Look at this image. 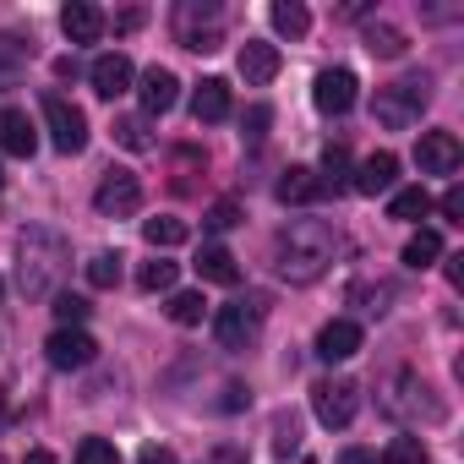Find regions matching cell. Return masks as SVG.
Returning <instances> with one entry per match:
<instances>
[{
	"mask_svg": "<svg viewBox=\"0 0 464 464\" xmlns=\"http://www.w3.org/2000/svg\"><path fill=\"white\" fill-rule=\"evenodd\" d=\"M339 252V236H334V224L323 218H295L285 236H279V279L285 285H317L328 274Z\"/></svg>",
	"mask_w": 464,
	"mask_h": 464,
	"instance_id": "obj_1",
	"label": "cell"
},
{
	"mask_svg": "<svg viewBox=\"0 0 464 464\" xmlns=\"http://www.w3.org/2000/svg\"><path fill=\"white\" fill-rule=\"evenodd\" d=\"M17 279H23V295L44 301L55 295L61 274H66V241H61V229H44V224H28L23 229V241H17Z\"/></svg>",
	"mask_w": 464,
	"mask_h": 464,
	"instance_id": "obj_2",
	"label": "cell"
},
{
	"mask_svg": "<svg viewBox=\"0 0 464 464\" xmlns=\"http://www.w3.org/2000/svg\"><path fill=\"white\" fill-rule=\"evenodd\" d=\"M431 104V77L426 72H410V77H399L393 88H377V104H372V115L382 121V126H410V121H420V110Z\"/></svg>",
	"mask_w": 464,
	"mask_h": 464,
	"instance_id": "obj_3",
	"label": "cell"
},
{
	"mask_svg": "<svg viewBox=\"0 0 464 464\" xmlns=\"http://www.w3.org/2000/svg\"><path fill=\"white\" fill-rule=\"evenodd\" d=\"M175 39L186 44V50H197V55H213L218 44H224V17H218V6H197V0H186V6H175Z\"/></svg>",
	"mask_w": 464,
	"mask_h": 464,
	"instance_id": "obj_4",
	"label": "cell"
},
{
	"mask_svg": "<svg viewBox=\"0 0 464 464\" xmlns=\"http://www.w3.org/2000/svg\"><path fill=\"white\" fill-rule=\"evenodd\" d=\"M355 410H361V388H355L350 377H323V382H312V415H317L328 431H344V426L355 420Z\"/></svg>",
	"mask_w": 464,
	"mask_h": 464,
	"instance_id": "obj_5",
	"label": "cell"
},
{
	"mask_svg": "<svg viewBox=\"0 0 464 464\" xmlns=\"http://www.w3.org/2000/svg\"><path fill=\"white\" fill-rule=\"evenodd\" d=\"M44 121H50V142H55L61 153H82V148H88V115H82L72 99L44 93Z\"/></svg>",
	"mask_w": 464,
	"mask_h": 464,
	"instance_id": "obj_6",
	"label": "cell"
},
{
	"mask_svg": "<svg viewBox=\"0 0 464 464\" xmlns=\"http://www.w3.org/2000/svg\"><path fill=\"white\" fill-rule=\"evenodd\" d=\"M257 328H263V312L246 306V301L213 312V339H218L224 350H252V344H257Z\"/></svg>",
	"mask_w": 464,
	"mask_h": 464,
	"instance_id": "obj_7",
	"label": "cell"
},
{
	"mask_svg": "<svg viewBox=\"0 0 464 464\" xmlns=\"http://www.w3.org/2000/svg\"><path fill=\"white\" fill-rule=\"evenodd\" d=\"M93 208H99L104 218L137 213V208H142V180H137L131 169H110V175L99 180V191H93Z\"/></svg>",
	"mask_w": 464,
	"mask_h": 464,
	"instance_id": "obj_8",
	"label": "cell"
},
{
	"mask_svg": "<svg viewBox=\"0 0 464 464\" xmlns=\"http://www.w3.org/2000/svg\"><path fill=\"white\" fill-rule=\"evenodd\" d=\"M93 355H99V344H93V334H82V328H55V334L44 339V361H50L55 372H82V366H93Z\"/></svg>",
	"mask_w": 464,
	"mask_h": 464,
	"instance_id": "obj_9",
	"label": "cell"
},
{
	"mask_svg": "<svg viewBox=\"0 0 464 464\" xmlns=\"http://www.w3.org/2000/svg\"><path fill=\"white\" fill-rule=\"evenodd\" d=\"M355 72L350 66H328V72H317V82H312V104L323 110V115H344L350 104H355Z\"/></svg>",
	"mask_w": 464,
	"mask_h": 464,
	"instance_id": "obj_10",
	"label": "cell"
},
{
	"mask_svg": "<svg viewBox=\"0 0 464 464\" xmlns=\"http://www.w3.org/2000/svg\"><path fill=\"white\" fill-rule=\"evenodd\" d=\"M415 164H420V175H453V169L464 164V148H459L453 131H420Z\"/></svg>",
	"mask_w": 464,
	"mask_h": 464,
	"instance_id": "obj_11",
	"label": "cell"
},
{
	"mask_svg": "<svg viewBox=\"0 0 464 464\" xmlns=\"http://www.w3.org/2000/svg\"><path fill=\"white\" fill-rule=\"evenodd\" d=\"M88 82H93V93H99V99H121V93L137 82V72H131V61L115 50V55H99V61L88 66Z\"/></svg>",
	"mask_w": 464,
	"mask_h": 464,
	"instance_id": "obj_12",
	"label": "cell"
},
{
	"mask_svg": "<svg viewBox=\"0 0 464 464\" xmlns=\"http://www.w3.org/2000/svg\"><path fill=\"white\" fill-rule=\"evenodd\" d=\"M137 99H142V115H169V110H175V99H180V82H175V72H164V66L142 72V82H137Z\"/></svg>",
	"mask_w": 464,
	"mask_h": 464,
	"instance_id": "obj_13",
	"label": "cell"
},
{
	"mask_svg": "<svg viewBox=\"0 0 464 464\" xmlns=\"http://www.w3.org/2000/svg\"><path fill=\"white\" fill-rule=\"evenodd\" d=\"M393 180H399V159L382 148V153L361 159V169L350 175V191H361V197H377V191H393Z\"/></svg>",
	"mask_w": 464,
	"mask_h": 464,
	"instance_id": "obj_14",
	"label": "cell"
},
{
	"mask_svg": "<svg viewBox=\"0 0 464 464\" xmlns=\"http://www.w3.org/2000/svg\"><path fill=\"white\" fill-rule=\"evenodd\" d=\"M361 350V323H350V317H334V323H323L317 328V355L334 366V361H350Z\"/></svg>",
	"mask_w": 464,
	"mask_h": 464,
	"instance_id": "obj_15",
	"label": "cell"
},
{
	"mask_svg": "<svg viewBox=\"0 0 464 464\" xmlns=\"http://www.w3.org/2000/svg\"><path fill=\"white\" fill-rule=\"evenodd\" d=\"M34 148H39V131H34V121H28L23 110H12V104H0V153L28 159Z\"/></svg>",
	"mask_w": 464,
	"mask_h": 464,
	"instance_id": "obj_16",
	"label": "cell"
},
{
	"mask_svg": "<svg viewBox=\"0 0 464 464\" xmlns=\"http://www.w3.org/2000/svg\"><path fill=\"white\" fill-rule=\"evenodd\" d=\"M241 77H246V88H268V82L279 77V44L246 39V44H241Z\"/></svg>",
	"mask_w": 464,
	"mask_h": 464,
	"instance_id": "obj_17",
	"label": "cell"
},
{
	"mask_svg": "<svg viewBox=\"0 0 464 464\" xmlns=\"http://www.w3.org/2000/svg\"><path fill=\"white\" fill-rule=\"evenodd\" d=\"M229 110H236V99H229V82H224V77H208V82L191 93V115H197L202 126L229 121Z\"/></svg>",
	"mask_w": 464,
	"mask_h": 464,
	"instance_id": "obj_18",
	"label": "cell"
},
{
	"mask_svg": "<svg viewBox=\"0 0 464 464\" xmlns=\"http://www.w3.org/2000/svg\"><path fill=\"white\" fill-rule=\"evenodd\" d=\"M61 34H66L72 44H93V39L104 34V12L88 6V0H72V6L61 12Z\"/></svg>",
	"mask_w": 464,
	"mask_h": 464,
	"instance_id": "obj_19",
	"label": "cell"
},
{
	"mask_svg": "<svg viewBox=\"0 0 464 464\" xmlns=\"http://www.w3.org/2000/svg\"><path fill=\"white\" fill-rule=\"evenodd\" d=\"M142 241H148L153 252L186 246V241H191V224H186V218H175V213H159V218H148V224H142Z\"/></svg>",
	"mask_w": 464,
	"mask_h": 464,
	"instance_id": "obj_20",
	"label": "cell"
},
{
	"mask_svg": "<svg viewBox=\"0 0 464 464\" xmlns=\"http://www.w3.org/2000/svg\"><path fill=\"white\" fill-rule=\"evenodd\" d=\"M197 279H202V285H224V290H229V285L241 279V268H236V257H229L224 246H202V252H197Z\"/></svg>",
	"mask_w": 464,
	"mask_h": 464,
	"instance_id": "obj_21",
	"label": "cell"
},
{
	"mask_svg": "<svg viewBox=\"0 0 464 464\" xmlns=\"http://www.w3.org/2000/svg\"><path fill=\"white\" fill-rule=\"evenodd\" d=\"M323 186H317V169H306V164H290L285 175H279V186H274V197L279 202H312Z\"/></svg>",
	"mask_w": 464,
	"mask_h": 464,
	"instance_id": "obj_22",
	"label": "cell"
},
{
	"mask_svg": "<svg viewBox=\"0 0 464 464\" xmlns=\"http://www.w3.org/2000/svg\"><path fill=\"white\" fill-rule=\"evenodd\" d=\"M366 50H372L377 61H399V55L410 50V39H404V28H393V23H372V28H366Z\"/></svg>",
	"mask_w": 464,
	"mask_h": 464,
	"instance_id": "obj_23",
	"label": "cell"
},
{
	"mask_svg": "<svg viewBox=\"0 0 464 464\" xmlns=\"http://www.w3.org/2000/svg\"><path fill=\"white\" fill-rule=\"evenodd\" d=\"M110 137L126 148V153H148L153 148V131H148V115H115Z\"/></svg>",
	"mask_w": 464,
	"mask_h": 464,
	"instance_id": "obj_24",
	"label": "cell"
},
{
	"mask_svg": "<svg viewBox=\"0 0 464 464\" xmlns=\"http://www.w3.org/2000/svg\"><path fill=\"white\" fill-rule=\"evenodd\" d=\"M268 17H274V28H279L285 39H306V34H312V12L301 6V0H279Z\"/></svg>",
	"mask_w": 464,
	"mask_h": 464,
	"instance_id": "obj_25",
	"label": "cell"
},
{
	"mask_svg": "<svg viewBox=\"0 0 464 464\" xmlns=\"http://www.w3.org/2000/svg\"><path fill=\"white\" fill-rule=\"evenodd\" d=\"M426 208H431V191H426V186H404V191H393V202H388V218H404V224H415V218H426Z\"/></svg>",
	"mask_w": 464,
	"mask_h": 464,
	"instance_id": "obj_26",
	"label": "cell"
},
{
	"mask_svg": "<svg viewBox=\"0 0 464 464\" xmlns=\"http://www.w3.org/2000/svg\"><path fill=\"white\" fill-rule=\"evenodd\" d=\"M442 257V236H437V229H415V236L404 241V263L410 268H431Z\"/></svg>",
	"mask_w": 464,
	"mask_h": 464,
	"instance_id": "obj_27",
	"label": "cell"
},
{
	"mask_svg": "<svg viewBox=\"0 0 464 464\" xmlns=\"http://www.w3.org/2000/svg\"><path fill=\"white\" fill-rule=\"evenodd\" d=\"M164 312H169V323H180V328H197V323L208 317V301H202L197 290H175Z\"/></svg>",
	"mask_w": 464,
	"mask_h": 464,
	"instance_id": "obj_28",
	"label": "cell"
},
{
	"mask_svg": "<svg viewBox=\"0 0 464 464\" xmlns=\"http://www.w3.org/2000/svg\"><path fill=\"white\" fill-rule=\"evenodd\" d=\"M88 285L93 290H115L121 285V252H93L88 257Z\"/></svg>",
	"mask_w": 464,
	"mask_h": 464,
	"instance_id": "obj_29",
	"label": "cell"
},
{
	"mask_svg": "<svg viewBox=\"0 0 464 464\" xmlns=\"http://www.w3.org/2000/svg\"><path fill=\"white\" fill-rule=\"evenodd\" d=\"M382 464H431V453H426V442L420 437H393L388 448H382Z\"/></svg>",
	"mask_w": 464,
	"mask_h": 464,
	"instance_id": "obj_30",
	"label": "cell"
},
{
	"mask_svg": "<svg viewBox=\"0 0 464 464\" xmlns=\"http://www.w3.org/2000/svg\"><path fill=\"white\" fill-rule=\"evenodd\" d=\"M317 186L350 191V153H344V148H328V153H323V180H317Z\"/></svg>",
	"mask_w": 464,
	"mask_h": 464,
	"instance_id": "obj_31",
	"label": "cell"
},
{
	"mask_svg": "<svg viewBox=\"0 0 464 464\" xmlns=\"http://www.w3.org/2000/svg\"><path fill=\"white\" fill-rule=\"evenodd\" d=\"M137 285H142L148 295H164V290H175V263H164V257H153V263H142V274H137Z\"/></svg>",
	"mask_w": 464,
	"mask_h": 464,
	"instance_id": "obj_32",
	"label": "cell"
},
{
	"mask_svg": "<svg viewBox=\"0 0 464 464\" xmlns=\"http://www.w3.org/2000/svg\"><path fill=\"white\" fill-rule=\"evenodd\" d=\"M295 448H301V420H295L290 410H279V415H274V453L290 459Z\"/></svg>",
	"mask_w": 464,
	"mask_h": 464,
	"instance_id": "obj_33",
	"label": "cell"
},
{
	"mask_svg": "<svg viewBox=\"0 0 464 464\" xmlns=\"http://www.w3.org/2000/svg\"><path fill=\"white\" fill-rule=\"evenodd\" d=\"M77 464H121V453H115L110 437H82L77 442Z\"/></svg>",
	"mask_w": 464,
	"mask_h": 464,
	"instance_id": "obj_34",
	"label": "cell"
},
{
	"mask_svg": "<svg viewBox=\"0 0 464 464\" xmlns=\"http://www.w3.org/2000/svg\"><path fill=\"white\" fill-rule=\"evenodd\" d=\"M88 312H93V306H88L82 295H66V290L55 295V317H61V328H82V317H88Z\"/></svg>",
	"mask_w": 464,
	"mask_h": 464,
	"instance_id": "obj_35",
	"label": "cell"
},
{
	"mask_svg": "<svg viewBox=\"0 0 464 464\" xmlns=\"http://www.w3.org/2000/svg\"><path fill=\"white\" fill-rule=\"evenodd\" d=\"M202 224H208V229H236V224H241V202H229V197L213 202V208L202 213Z\"/></svg>",
	"mask_w": 464,
	"mask_h": 464,
	"instance_id": "obj_36",
	"label": "cell"
},
{
	"mask_svg": "<svg viewBox=\"0 0 464 464\" xmlns=\"http://www.w3.org/2000/svg\"><path fill=\"white\" fill-rule=\"evenodd\" d=\"M23 61H28V44L12 39V34H0V72H17Z\"/></svg>",
	"mask_w": 464,
	"mask_h": 464,
	"instance_id": "obj_37",
	"label": "cell"
},
{
	"mask_svg": "<svg viewBox=\"0 0 464 464\" xmlns=\"http://www.w3.org/2000/svg\"><path fill=\"white\" fill-rule=\"evenodd\" d=\"M388 295H393L388 285H377V290H372V285H355V290H350V301H355L361 312H382V301H388Z\"/></svg>",
	"mask_w": 464,
	"mask_h": 464,
	"instance_id": "obj_38",
	"label": "cell"
},
{
	"mask_svg": "<svg viewBox=\"0 0 464 464\" xmlns=\"http://www.w3.org/2000/svg\"><path fill=\"white\" fill-rule=\"evenodd\" d=\"M241 126H246V137H252V142H257V137H268V126H274V110H268V104H252V110H246V121H241Z\"/></svg>",
	"mask_w": 464,
	"mask_h": 464,
	"instance_id": "obj_39",
	"label": "cell"
},
{
	"mask_svg": "<svg viewBox=\"0 0 464 464\" xmlns=\"http://www.w3.org/2000/svg\"><path fill=\"white\" fill-rule=\"evenodd\" d=\"M442 213H448V224H464V186L442 191Z\"/></svg>",
	"mask_w": 464,
	"mask_h": 464,
	"instance_id": "obj_40",
	"label": "cell"
},
{
	"mask_svg": "<svg viewBox=\"0 0 464 464\" xmlns=\"http://www.w3.org/2000/svg\"><path fill=\"white\" fill-rule=\"evenodd\" d=\"M148 23V12L142 6H126V12H115V34H137Z\"/></svg>",
	"mask_w": 464,
	"mask_h": 464,
	"instance_id": "obj_41",
	"label": "cell"
},
{
	"mask_svg": "<svg viewBox=\"0 0 464 464\" xmlns=\"http://www.w3.org/2000/svg\"><path fill=\"white\" fill-rule=\"evenodd\" d=\"M137 464H175V453H169V448H159V442H148V448L137 453Z\"/></svg>",
	"mask_w": 464,
	"mask_h": 464,
	"instance_id": "obj_42",
	"label": "cell"
},
{
	"mask_svg": "<svg viewBox=\"0 0 464 464\" xmlns=\"http://www.w3.org/2000/svg\"><path fill=\"white\" fill-rule=\"evenodd\" d=\"M218 404H224V410H241V404H252V393H246V388H236V382H229Z\"/></svg>",
	"mask_w": 464,
	"mask_h": 464,
	"instance_id": "obj_43",
	"label": "cell"
},
{
	"mask_svg": "<svg viewBox=\"0 0 464 464\" xmlns=\"http://www.w3.org/2000/svg\"><path fill=\"white\" fill-rule=\"evenodd\" d=\"M339 464H372V453H366V448H344V459H339Z\"/></svg>",
	"mask_w": 464,
	"mask_h": 464,
	"instance_id": "obj_44",
	"label": "cell"
},
{
	"mask_svg": "<svg viewBox=\"0 0 464 464\" xmlns=\"http://www.w3.org/2000/svg\"><path fill=\"white\" fill-rule=\"evenodd\" d=\"M23 464H55V453H50V448H34V453H28Z\"/></svg>",
	"mask_w": 464,
	"mask_h": 464,
	"instance_id": "obj_45",
	"label": "cell"
},
{
	"mask_svg": "<svg viewBox=\"0 0 464 464\" xmlns=\"http://www.w3.org/2000/svg\"><path fill=\"white\" fill-rule=\"evenodd\" d=\"M0 191H6V169H0Z\"/></svg>",
	"mask_w": 464,
	"mask_h": 464,
	"instance_id": "obj_46",
	"label": "cell"
},
{
	"mask_svg": "<svg viewBox=\"0 0 464 464\" xmlns=\"http://www.w3.org/2000/svg\"><path fill=\"white\" fill-rule=\"evenodd\" d=\"M0 295H6V285H0Z\"/></svg>",
	"mask_w": 464,
	"mask_h": 464,
	"instance_id": "obj_47",
	"label": "cell"
}]
</instances>
